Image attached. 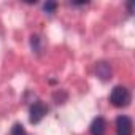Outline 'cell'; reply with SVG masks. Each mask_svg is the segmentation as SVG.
I'll use <instances>...</instances> for the list:
<instances>
[{
    "label": "cell",
    "mask_w": 135,
    "mask_h": 135,
    "mask_svg": "<svg viewBox=\"0 0 135 135\" xmlns=\"http://www.w3.org/2000/svg\"><path fill=\"white\" fill-rule=\"evenodd\" d=\"M56 8H57V3H56V2H46V3L43 5V10H45L48 15H52V13L56 11Z\"/></svg>",
    "instance_id": "8"
},
{
    "label": "cell",
    "mask_w": 135,
    "mask_h": 135,
    "mask_svg": "<svg viewBox=\"0 0 135 135\" xmlns=\"http://www.w3.org/2000/svg\"><path fill=\"white\" fill-rule=\"evenodd\" d=\"M95 73H97V76L102 81H108L111 78V67H110V64L105 62V60L97 62V65H95Z\"/></svg>",
    "instance_id": "5"
},
{
    "label": "cell",
    "mask_w": 135,
    "mask_h": 135,
    "mask_svg": "<svg viewBox=\"0 0 135 135\" xmlns=\"http://www.w3.org/2000/svg\"><path fill=\"white\" fill-rule=\"evenodd\" d=\"M11 135H27V132H26V129L22 127V124L16 122V124L13 126V129H11Z\"/></svg>",
    "instance_id": "7"
},
{
    "label": "cell",
    "mask_w": 135,
    "mask_h": 135,
    "mask_svg": "<svg viewBox=\"0 0 135 135\" xmlns=\"http://www.w3.org/2000/svg\"><path fill=\"white\" fill-rule=\"evenodd\" d=\"M133 133V122L129 116L121 114L116 118V135H132Z\"/></svg>",
    "instance_id": "3"
},
{
    "label": "cell",
    "mask_w": 135,
    "mask_h": 135,
    "mask_svg": "<svg viewBox=\"0 0 135 135\" xmlns=\"http://www.w3.org/2000/svg\"><path fill=\"white\" fill-rule=\"evenodd\" d=\"M46 113H48V107H46L43 102L37 100V102H33V103L30 105V108H29V119H30L32 124H38V122L46 116Z\"/></svg>",
    "instance_id": "2"
},
{
    "label": "cell",
    "mask_w": 135,
    "mask_h": 135,
    "mask_svg": "<svg viewBox=\"0 0 135 135\" xmlns=\"http://www.w3.org/2000/svg\"><path fill=\"white\" fill-rule=\"evenodd\" d=\"M127 10H129V13H132V10H133V2H129V3H127Z\"/></svg>",
    "instance_id": "9"
},
{
    "label": "cell",
    "mask_w": 135,
    "mask_h": 135,
    "mask_svg": "<svg viewBox=\"0 0 135 135\" xmlns=\"http://www.w3.org/2000/svg\"><path fill=\"white\" fill-rule=\"evenodd\" d=\"M107 127H108L107 119L102 118V116H97L92 121V124L89 127V132H91V135H105L107 133Z\"/></svg>",
    "instance_id": "4"
},
{
    "label": "cell",
    "mask_w": 135,
    "mask_h": 135,
    "mask_svg": "<svg viewBox=\"0 0 135 135\" xmlns=\"http://www.w3.org/2000/svg\"><path fill=\"white\" fill-rule=\"evenodd\" d=\"M30 46H32V49L35 51V52H40V37L38 35H32L30 37Z\"/></svg>",
    "instance_id": "6"
},
{
    "label": "cell",
    "mask_w": 135,
    "mask_h": 135,
    "mask_svg": "<svg viewBox=\"0 0 135 135\" xmlns=\"http://www.w3.org/2000/svg\"><path fill=\"white\" fill-rule=\"evenodd\" d=\"M132 100V95H130V91L126 88V86H114L111 94H110V102L113 107L116 108H126L129 107Z\"/></svg>",
    "instance_id": "1"
}]
</instances>
